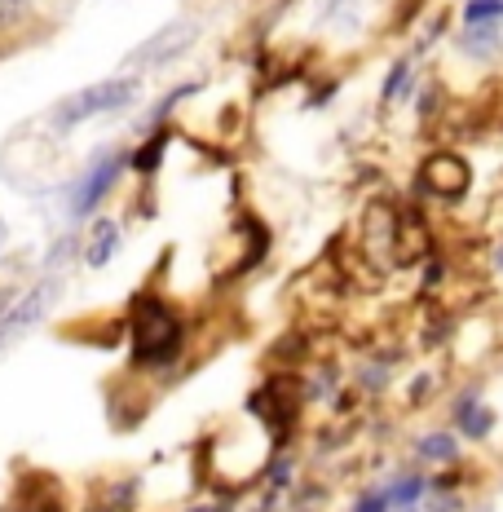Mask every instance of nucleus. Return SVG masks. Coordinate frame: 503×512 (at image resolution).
Wrapping results in <instances>:
<instances>
[{
  "mask_svg": "<svg viewBox=\"0 0 503 512\" xmlns=\"http://www.w3.org/2000/svg\"><path fill=\"white\" fill-rule=\"evenodd\" d=\"M177 349H181L177 318L164 305L146 301L133 318V362L137 367H164V362L177 358Z\"/></svg>",
  "mask_w": 503,
  "mask_h": 512,
  "instance_id": "nucleus-1",
  "label": "nucleus"
},
{
  "mask_svg": "<svg viewBox=\"0 0 503 512\" xmlns=\"http://www.w3.org/2000/svg\"><path fill=\"white\" fill-rule=\"evenodd\" d=\"M133 98H137V80H102V84H89V89L71 93V98L58 106L53 124H58V128H76L84 120H93V115L120 111V106H128Z\"/></svg>",
  "mask_w": 503,
  "mask_h": 512,
  "instance_id": "nucleus-2",
  "label": "nucleus"
},
{
  "mask_svg": "<svg viewBox=\"0 0 503 512\" xmlns=\"http://www.w3.org/2000/svg\"><path fill=\"white\" fill-rule=\"evenodd\" d=\"M53 301H58V283L45 279L40 287H31V292H27L18 305H9L5 314H0V345H5V340H14L18 332H27L36 318H45V309H49Z\"/></svg>",
  "mask_w": 503,
  "mask_h": 512,
  "instance_id": "nucleus-3",
  "label": "nucleus"
},
{
  "mask_svg": "<svg viewBox=\"0 0 503 512\" xmlns=\"http://www.w3.org/2000/svg\"><path fill=\"white\" fill-rule=\"evenodd\" d=\"M420 181L433 195L442 199H459L468 190V164L459 155H433L428 164L420 168Z\"/></svg>",
  "mask_w": 503,
  "mask_h": 512,
  "instance_id": "nucleus-4",
  "label": "nucleus"
},
{
  "mask_svg": "<svg viewBox=\"0 0 503 512\" xmlns=\"http://www.w3.org/2000/svg\"><path fill=\"white\" fill-rule=\"evenodd\" d=\"M195 23H173L168 31H159L155 40H146V49H137L133 58V67H159V62H168V58H177V53H186V45L195 40Z\"/></svg>",
  "mask_w": 503,
  "mask_h": 512,
  "instance_id": "nucleus-5",
  "label": "nucleus"
},
{
  "mask_svg": "<svg viewBox=\"0 0 503 512\" xmlns=\"http://www.w3.org/2000/svg\"><path fill=\"white\" fill-rule=\"evenodd\" d=\"M120 168H124V159H120V155H106L102 164L93 168L89 177H84V186L76 190V199H71V208H76L80 217H84V212H89L93 204H98V199L106 195V190H111V181L120 177Z\"/></svg>",
  "mask_w": 503,
  "mask_h": 512,
  "instance_id": "nucleus-6",
  "label": "nucleus"
},
{
  "mask_svg": "<svg viewBox=\"0 0 503 512\" xmlns=\"http://www.w3.org/2000/svg\"><path fill=\"white\" fill-rule=\"evenodd\" d=\"M115 243H120V230H115V221H102L98 239H93V248H89V265H106V261H111Z\"/></svg>",
  "mask_w": 503,
  "mask_h": 512,
  "instance_id": "nucleus-7",
  "label": "nucleus"
},
{
  "mask_svg": "<svg viewBox=\"0 0 503 512\" xmlns=\"http://www.w3.org/2000/svg\"><path fill=\"white\" fill-rule=\"evenodd\" d=\"M459 424H464V429L473 433V437H481V433L490 429V411H481V407H473V402H468V407L459 411Z\"/></svg>",
  "mask_w": 503,
  "mask_h": 512,
  "instance_id": "nucleus-8",
  "label": "nucleus"
},
{
  "mask_svg": "<svg viewBox=\"0 0 503 512\" xmlns=\"http://www.w3.org/2000/svg\"><path fill=\"white\" fill-rule=\"evenodd\" d=\"M420 451L424 455H433V460H455V442H451V437H424V442H420Z\"/></svg>",
  "mask_w": 503,
  "mask_h": 512,
  "instance_id": "nucleus-9",
  "label": "nucleus"
},
{
  "mask_svg": "<svg viewBox=\"0 0 503 512\" xmlns=\"http://www.w3.org/2000/svg\"><path fill=\"white\" fill-rule=\"evenodd\" d=\"M503 14V0H473L468 5V23H486V18H499Z\"/></svg>",
  "mask_w": 503,
  "mask_h": 512,
  "instance_id": "nucleus-10",
  "label": "nucleus"
},
{
  "mask_svg": "<svg viewBox=\"0 0 503 512\" xmlns=\"http://www.w3.org/2000/svg\"><path fill=\"white\" fill-rule=\"evenodd\" d=\"M159 159H164V137H155V142H146V146H142V155H137L133 164L142 168V173H151V168L159 164Z\"/></svg>",
  "mask_w": 503,
  "mask_h": 512,
  "instance_id": "nucleus-11",
  "label": "nucleus"
},
{
  "mask_svg": "<svg viewBox=\"0 0 503 512\" xmlns=\"http://www.w3.org/2000/svg\"><path fill=\"white\" fill-rule=\"evenodd\" d=\"M393 499H398V508H411L415 499H420V477H406V482L393 490Z\"/></svg>",
  "mask_w": 503,
  "mask_h": 512,
  "instance_id": "nucleus-12",
  "label": "nucleus"
},
{
  "mask_svg": "<svg viewBox=\"0 0 503 512\" xmlns=\"http://www.w3.org/2000/svg\"><path fill=\"white\" fill-rule=\"evenodd\" d=\"M14 14H18V0H0V27L14 23Z\"/></svg>",
  "mask_w": 503,
  "mask_h": 512,
  "instance_id": "nucleus-13",
  "label": "nucleus"
},
{
  "mask_svg": "<svg viewBox=\"0 0 503 512\" xmlns=\"http://www.w3.org/2000/svg\"><path fill=\"white\" fill-rule=\"evenodd\" d=\"M384 504H389V499L371 495V499H362V504H358V512H384Z\"/></svg>",
  "mask_w": 503,
  "mask_h": 512,
  "instance_id": "nucleus-14",
  "label": "nucleus"
},
{
  "mask_svg": "<svg viewBox=\"0 0 503 512\" xmlns=\"http://www.w3.org/2000/svg\"><path fill=\"white\" fill-rule=\"evenodd\" d=\"M9 305H14V292H5V287H0V314H5Z\"/></svg>",
  "mask_w": 503,
  "mask_h": 512,
  "instance_id": "nucleus-15",
  "label": "nucleus"
}]
</instances>
